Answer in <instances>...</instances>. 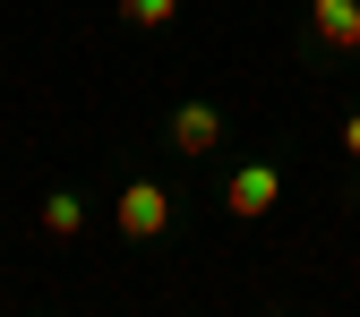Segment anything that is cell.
<instances>
[{
	"instance_id": "obj_1",
	"label": "cell",
	"mask_w": 360,
	"mask_h": 317,
	"mask_svg": "<svg viewBox=\"0 0 360 317\" xmlns=\"http://www.w3.org/2000/svg\"><path fill=\"white\" fill-rule=\"evenodd\" d=\"M112 223H120L129 240H163V232H172V189H155V180H129L120 206H112Z\"/></svg>"
},
{
	"instance_id": "obj_2",
	"label": "cell",
	"mask_w": 360,
	"mask_h": 317,
	"mask_svg": "<svg viewBox=\"0 0 360 317\" xmlns=\"http://www.w3.org/2000/svg\"><path fill=\"white\" fill-rule=\"evenodd\" d=\"M275 198H283V172H275V163H240L232 180H223V206H232L240 223H257V214H275Z\"/></svg>"
},
{
	"instance_id": "obj_3",
	"label": "cell",
	"mask_w": 360,
	"mask_h": 317,
	"mask_svg": "<svg viewBox=\"0 0 360 317\" xmlns=\"http://www.w3.org/2000/svg\"><path fill=\"white\" fill-rule=\"evenodd\" d=\"M309 34L318 52H360V0H309Z\"/></svg>"
},
{
	"instance_id": "obj_4",
	"label": "cell",
	"mask_w": 360,
	"mask_h": 317,
	"mask_svg": "<svg viewBox=\"0 0 360 317\" xmlns=\"http://www.w3.org/2000/svg\"><path fill=\"white\" fill-rule=\"evenodd\" d=\"M163 138H172L180 155H206V146L223 138V112H214V103H180V112L163 120Z\"/></svg>"
},
{
	"instance_id": "obj_5",
	"label": "cell",
	"mask_w": 360,
	"mask_h": 317,
	"mask_svg": "<svg viewBox=\"0 0 360 317\" xmlns=\"http://www.w3.org/2000/svg\"><path fill=\"white\" fill-rule=\"evenodd\" d=\"M43 232H52V240H77V232H86V206H77L69 189H52V198H43Z\"/></svg>"
},
{
	"instance_id": "obj_6",
	"label": "cell",
	"mask_w": 360,
	"mask_h": 317,
	"mask_svg": "<svg viewBox=\"0 0 360 317\" xmlns=\"http://www.w3.org/2000/svg\"><path fill=\"white\" fill-rule=\"evenodd\" d=\"M120 18H129V26H172L180 0H120Z\"/></svg>"
},
{
	"instance_id": "obj_7",
	"label": "cell",
	"mask_w": 360,
	"mask_h": 317,
	"mask_svg": "<svg viewBox=\"0 0 360 317\" xmlns=\"http://www.w3.org/2000/svg\"><path fill=\"white\" fill-rule=\"evenodd\" d=\"M343 155H352V163H360V112H352V120H343Z\"/></svg>"
}]
</instances>
